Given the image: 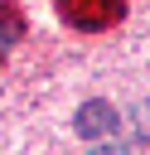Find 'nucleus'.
<instances>
[{
	"mask_svg": "<svg viewBox=\"0 0 150 155\" xmlns=\"http://www.w3.org/2000/svg\"><path fill=\"white\" fill-rule=\"evenodd\" d=\"M121 10H126V0H58V15L73 29H106L121 19Z\"/></svg>",
	"mask_w": 150,
	"mask_h": 155,
	"instance_id": "1",
	"label": "nucleus"
},
{
	"mask_svg": "<svg viewBox=\"0 0 150 155\" xmlns=\"http://www.w3.org/2000/svg\"><path fill=\"white\" fill-rule=\"evenodd\" d=\"M73 131H77V136H92V140L111 136V131H116V107H106V102H87V107L77 111Z\"/></svg>",
	"mask_w": 150,
	"mask_h": 155,
	"instance_id": "2",
	"label": "nucleus"
},
{
	"mask_svg": "<svg viewBox=\"0 0 150 155\" xmlns=\"http://www.w3.org/2000/svg\"><path fill=\"white\" fill-rule=\"evenodd\" d=\"M19 34H24V19H19V10L0 0V53H5V48H10Z\"/></svg>",
	"mask_w": 150,
	"mask_h": 155,
	"instance_id": "3",
	"label": "nucleus"
},
{
	"mask_svg": "<svg viewBox=\"0 0 150 155\" xmlns=\"http://www.w3.org/2000/svg\"><path fill=\"white\" fill-rule=\"evenodd\" d=\"M87 155H131V150H126V145H92Z\"/></svg>",
	"mask_w": 150,
	"mask_h": 155,
	"instance_id": "4",
	"label": "nucleus"
}]
</instances>
